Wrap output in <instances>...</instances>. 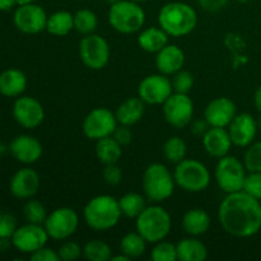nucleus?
I'll list each match as a JSON object with an SVG mask.
<instances>
[{"label": "nucleus", "instance_id": "obj_14", "mask_svg": "<svg viewBox=\"0 0 261 261\" xmlns=\"http://www.w3.org/2000/svg\"><path fill=\"white\" fill-rule=\"evenodd\" d=\"M166 121L175 127H185L193 120L194 103L188 94L172 93L163 103Z\"/></svg>", "mask_w": 261, "mask_h": 261}, {"label": "nucleus", "instance_id": "obj_11", "mask_svg": "<svg viewBox=\"0 0 261 261\" xmlns=\"http://www.w3.org/2000/svg\"><path fill=\"white\" fill-rule=\"evenodd\" d=\"M116 115L109 109L98 107L89 112L83 121V133L88 139L98 140L111 137L117 127Z\"/></svg>", "mask_w": 261, "mask_h": 261}, {"label": "nucleus", "instance_id": "obj_45", "mask_svg": "<svg viewBox=\"0 0 261 261\" xmlns=\"http://www.w3.org/2000/svg\"><path fill=\"white\" fill-rule=\"evenodd\" d=\"M199 5L208 12H218L226 7L228 0H198Z\"/></svg>", "mask_w": 261, "mask_h": 261}, {"label": "nucleus", "instance_id": "obj_50", "mask_svg": "<svg viewBox=\"0 0 261 261\" xmlns=\"http://www.w3.org/2000/svg\"><path fill=\"white\" fill-rule=\"evenodd\" d=\"M105 2L107 3V4H110V5H112V4H115V3H117V2H120V0H105Z\"/></svg>", "mask_w": 261, "mask_h": 261}, {"label": "nucleus", "instance_id": "obj_18", "mask_svg": "<svg viewBox=\"0 0 261 261\" xmlns=\"http://www.w3.org/2000/svg\"><path fill=\"white\" fill-rule=\"evenodd\" d=\"M10 193L18 199H30L40 189V176L35 170L24 167L18 170L10 178Z\"/></svg>", "mask_w": 261, "mask_h": 261}, {"label": "nucleus", "instance_id": "obj_38", "mask_svg": "<svg viewBox=\"0 0 261 261\" xmlns=\"http://www.w3.org/2000/svg\"><path fill=\"white\" fill-rule=\"evenodd\" d=\"M171 82H172L173 92L188 94L194 86V76L190 71L181 69L177 73L173 74V78Z\"/></svg>", "mask_w": 261, "mask_h": 261}, {"label": "nucleus", "instance_id": "obj_22", "mask_svg": "<svg viewBox=\"0 0 261 261\" xmlns=\"http://www.w3.org/2000/svg\"><path fill=\"white\" fill-rule=\"evenodd\" d=\"M185 54L176 45H167L158 51L155 56V66L158 71L165 75H173L184 68Z\"/></svg>", "mask_w": 261, "mask_h": 261}, {"label": "nucleus", "instance_id": "obj_26", "mask_svg": "<svg viewBox=\"0 0 261 261\" xmlns=\"http://www.w3.org/2000/svg\"><path fill=\"white\" fill-rule=\"evenodd\" d=\"M176 249H177V260L180 261H204L208 257L206 246L194 236L178 241Z\"/></svg>", "mask_w": 261, "mask_h": 261}, {"label": "nucleus", "instance_id": "obj_25", "mask_svg": "<svg viewBox=\"0 0 261 261\" xmlns=\"http://www.w3.org/2000/svg\"><path fill=\"white\" fill-rule=\"evenodd\" d=\"M181 224L189 236L198 237L206 233L211 227V217L204 209L194 208L184 214Z\"/></svg>", "mask_w": 261, "mask_h": 261}, {"label": "nucleus", "instance_id": "obj_13", "mask_svg": "<svg viewBox=\"0 0 261 261\" xmlns=\"http://www.w3.org/2000/svg\"><path fill=\"white\" fill-rule=\"evenodd\" d=\"M47 18V14L42 7L31 3V4L18 5L13 15V22L20 32L36 35L46 30Z\"/></svg>", "mask_w": 261, "mask_h": 261}, {"label": "nucleus", "instance_id": "obj_5", "mask_svg": "<svg viewBox=\"0 0 261 261\" xmlns=\"http://www.w3.org/2000/svg\"><path fill=\"white\" fill-rule=\"evenodd\" d=\"M109 22L117 32L130 35L142 30L145 23V13L139 3L120 0L110 5Z\"/></svg>", "mask_w": 261, "mask_h": 261}, {"label": "nucleus", "instance_id": "obj_52", "mask_svg": "<svg viewBox=\"0 0 261 261\" xmlns=\"http://www.w3.org/2000/svg\"><path fill=\"white\" fill-rule=\"evenodd\" d=\"M133 2H137V3H143V2H147V0H133Z\"/></svg>", "mask_w": 261, "mask_h": 261}, {"label": "nucleus", "instance_id": "obj_34", "mask_svg": "<svg viewBox=\"0 0 261 261\" xmlns=\"http://www.w3.org/2000/svg\"><path fill=\"white\" fill-rule=\"evenodd\" d=\"M98 19L96 13L89 9H81L74 14V30L82 35H91L96 31Z\"/></svg>", "mask_w": 261, "mask_h": 261}, {"label": "nucleus", "instance_id": "obj_29", "mask_svg": "<svg viewBox=\"0 0 261 261\" xmlns=\"http://www.w3.org/2000/svg\"><path fill=\"white\" fill-rule=\"evenodd\" d=\"M71 30H74V14H71L70 12L59 10L47 18L46 31L50 35L61 37L68 35Z\"/></svg>", "mask_w": 261, "mask_h": 261}, {"label": "nucleus", "instance_id": "obj_54", "mask_svg": "<svg viewBox=\"0 0 261 261\" xmlns=\"http://www.w3.org/2000/svg\"><path fill=\"white\" fill-rule=\"evenodd\" d=\"M0 218H2V213H0Z\"/></svg>", "mask_w": 261, "mask_h": 261}, {"label": "nucleus", "instance_id": "obj_30", "mask_svg": "<svg viewBox=\"0 0 261 261\" xmlns=\"http://www.w3.org/2000/svg\"><path fill=\"white\" fill-rule=\"evenodd\" d=\"M119 205L121 209L122 216L127 217V218H135L140 216L143 211L147 208L145 204V198L142 194L138 193H127L122 195L119 199Z\"/></svg>", "mask_w": 261, "mask_h": 261}, {"label": "nucleus", "instance_id": "obj_8", "mask_svg": "<svg viewBox=\"0 0 261 261\" xmlns=\"http://www.w3.org/2000/svg\"><path fill=\"white\" fill-rule=\"evenodd\" d=\"M246 171V167L241 161L227 154L219 158L214 176L219 189L226 194H232L244 190L245 180L247 176Z\"/></svg>", "mask_w": 261, "mask_h": 261}, {"label": "nucleus", "instance_id": "obj_36", "mask_svg": "<svg viewBox=\"0 0 261 261\" xmlns=\"http://www.w3.org/2000/svg\"><path fill=\"white\" fill-rule=\"evenodd\" d=\"M150 257L153 261H176L177 260L176 245L162 240V241L154 244Z\"/></svg>", "mask_w": 261, "mask_h": 261}, {"label": "nucleus", "instance_id": "obj_53", "mask_svg": "<svg viewBox=\"0 0 261 261\" xmlns=\"http://www.w3.org/2000/svg\"><path fill=\"white\" fill-rule=\"evenodd\" d=\"M0 247H2V239H0Z\"/></svg>", "mask_w": 261, "mask_h": 261}, {"label": "nucleus", "instance_id": "obj_43", "mask_svg": "<svg viewBox=\"0 0 261 261\" xmlns=\"http://www.w3.org/2000/svg\"><path fill=\"white\" fill-rule=\"evenodd\" d=\"M30 259L32 261H59L58 251H54L53 249H48V247H41L37 251L32 252L30 255Z\"/></svg>", "mask_w": 261, "mask_h": 261}, {"label": "nucleus", "instance_id": "obj_55", "mask_svg": "<svg viewBox=\"0 0 261 261\" xmlns=\"http://www.w3.org/2000/svg\"><path fill=\"white\" fill-rule=\"evenodd\" d=\"M260 125H261V121H260Z\"/></svg>", "mask_w": 261, "mask_h": 261}, {"label": "nucleus", "instance_id": "obj_32", "mask_svg": "<svg viewBox=\"0 0 261 261\" xmlns=\"http://www.w3.org/2000/svg\"><path fill=\"white\" fill-rule=\"evenodd\" d=\"M186 153H188V145H186L185 140L180 137L168 138L163 145V154H165L166 160L175 165L185 160Z\"/></svg>", "mask_w": 261, "mask_h": 261}, {"label": "nucleus", "instance_id": "obj_16", "mask_svg": "<svg viewBox=\"0 0 261 261\" xmlns=\"http://www.w3.org/2000/svg\"><path fill=\"white\" fill-rule=\"evenodd\" d=\"M14 120L25 129H35L42 124L45 111L40 102L30 96L18 97L13 103Z\"/></svg>", "mask_w": 261, "mask_h": 261}, {"label": "nucleus", "instance_id": "obj_37", "mask_svg": "<svg viewBox=\"0 0 261 261\" xmlns=\"http://www.w3.org/2000/svg\"><path fill=\"white\" fill-rule=\"evenodd\" d=\"M244 165L249 172H261V140L249 145L245 153Z\"/></svg>", "mask_w": 261, "mask_h": 261}, {"label": "nucleus", "instance_id": "obj_1", "mask_svg": "<svg viewBox=\"0 0 261 261\" xmlns=\"http://www.w3.org/2000/svg\"><path fill=\"white\" fill-rule=\"evenodd\" d=\"M221 226L239 239L251 237L261 229V203L246 191L227 194L218 208Z\"/></svg>", "mask_w": 261, "mask_h": 261}, {"label": "nucleus", "instance_id": "obj_3", "mask_svg": "<svg viewBox=\"0 0 261 261\" xmlns=\"http://www.w3.org/2000/svg\"><path fill=\"white\" fill-rule=\"evenodd\" d=\"M122 213L119 200L110 195H98L84 206L83 217L87 226L94 231H107L119 223Z\"/></svg>", "mask_w": 261, "mask_h": 261}, {"label": "nucleus", "instance_id": "obj_10", "mask_svg": "<svg viewBox=\"0 0 261 261\" xmlns=\"http://www.w3.org/2000/svg\"><path fill=\"white\" fill-rule=\"evenodd\" d=\"M79 55L87 68L99 70L110 60L109 42L99 35H86L79 43Z\"/></svg>", "mask_w": 261, "mask_h": 261}, {"label": "nucleus", "instance_id": "obj_6", "mask_svg": "<svg viewBox=\"0 0 261 261\" xmlns=\"http://www.w3.org/2000/svg\"><path fill=\"white\" fill-rule=\"evenodd\" d=\"M175 177L162 163H152L143 175V190L145 196L154 203L167 200L175 191Z\"/></svg>", "mask_w": 261, "mask_h": 261}, {"label": "nucleus", "instance_id": "obj_41", "mask_svg": "<svg viewBox=\"0 0 261 261\" xmlns=\"http://www.w3.org/2000/svg\"><path fill=\"white\" fill-rule=\"evenodd\" d=\"M17 228V219L13 214H2V218H0V239H12Z\"/></svg>", "mask_w": 261, "mask_h": 261}, {"label": "nucleus", "instance_id": "obj_12", "mask_svg": "<svg viewBox=\"0 0 261 261\" xmlns=\"http://www.w3.org/2000/svg\"><path fill=\"white\" fill-rule=\"evenodd\" d=\"M172 93V82L165 74L145 76L138 87V96L149 105H163Z\"/></svg>", "mask_w": 261, "mask_h": 261}, {"label": "nucleus", "instance_id": "obj_46", "mask_svg": "<svg viewBox=\"0 0 261 261\" xmlns=\"http://www.w3.org/2000/svg\"><path fill=\"white\" fill-rule=\"evenodd\" d=\"M17 4L15 0H0V12H8Z\"/></svg>", "mask_w": 261, "mask_h": 261}, {"label": "nucleus", "instance_id": "obj_40", "mask_svg": "<svg viewBox=\"0 0 261 261\" xmlns=\"http://www.w3.org/2000/svg\"><path fill=\"white\" fill-rule=\"evenodd\" d=\"M244 191L261 201V172H250L246 176Z\"/></svg>", "mask_w": 261, "mask_h": 261}, {"label": "nucleus", "instance_id": "obj_44", "mask_svg": "<svg viewBox=\"0 0 261 261\" xmlns=\"http://www.w3.org/2000/svg\"><path fill=\"white\" fill-rule=\"evenodd\" d=\"M112 137H114L115 139H116L117 142H119L120 144L122 145V147H124V145H127V144H130V143H132L133 133L130 132L129 126H125V125H120V126H117L116 129H115Z\"/></svg>", "mask_w": 261, "mask_h": 261}, {"label": "nucleus", "instance_id": "obj_21", "mask_svg": "<svg viewBox=\"0 0 261 261\" xmlns=\"http://www.w3.org/2000/svg\"><path fill=\"white\" fill-rule=\"evenodd\" d=\"M232 140L228 134V130L224 127H213L211 126L203 137V145L205 152L211 157L222 158L228 154L232 147Z\"/></svg>", "mask_w": 261, "mask_h": 261}, {"label": "nucleus", "instance_id": "obj_48", "mask_svg": "<svg viewBox=\"0 0 261 261\" xmlns=\"http://www.w3.org/2000/svg\"><path fill=\"white\" fill-rule=\"evenodd\" d=\"M132 259H129V257L126 256V255H124L121 252V255H117V256H111V261H129Z\"/></svg>", "mask_w": 261, "mask_h": 261}, {"label": "nucleus", "instance_id": "obj_19", "mask_svg": "<svg viewBox=\"0 0 261 261\" xmlns=\"http://www.w3.org/2000/svg\"><path fill=\"white\" fill-rule=\"evenodd\" d=\"M9 152L20 163L32 165L37 162L42 155V144L31 135H18L12 140Z\"/></svg>", "mask_w": 261, "mask_h": 261}, {"label": "nucleus", "instance_id": "obj_20", "mask_svg": "<svg viewBox=\"0 0 261 261\" xmlns=\"http://www.w3.org/2000/svg\"><path fill=\"white\" fill-rule=\"evenodd\" d=\"M256 121L250 114H240L228 125V134L237 147H249L256 137Z\"/></svg>", "mask_w": 261, "mask_h": 261}, {"label": "nucleus", "instance_id": "obj_39", "mask_svg": "<svg viewBox=\"0 0 261 261\" xmlns=\"http://www.w3.org/2000/svg\"><path fill=\"white\" fill-rule=\"evenodd\" d=\"M58 254L60 260L63 261H74L78 260L83 255V249L81 245L74 241H66L59 247Z\"/></svg>", "mask_w": 261, "mask_h": 261}, {"label": "nucleus", "instance_id": "obj_2", "mask_svg": "<svg viewBox=\"0 0 261 261\" xmlns=\"http://www.w3.org/2000/svg\"><path fill=\"white\" fill-rule=\"evenodd\" d=\"M198 23L195 9L186 3L173 2L163 5L158 14L160 27L172 37H181L193 32Z\"/></svg>", "mask_w": 261, "mask_h": 261}, {"label": "nucleus", "instance_id": "obj_28", "mask_svg": "<svg viewBox=\"0 0 261 261\" xmlns=\"http://www.w3.org/2000/svg\"><path fill=\"white\" fill-rule=\"evenodd\" d=\"M122 145L115 139L114 137H106L97 140L96 155L101 163L106 165H115L119 162L122 155Z\"/></svg>", "mask_w": 261, "mask_h": 261}, {"label": "nucleus", "instance_id": "obj_15", "mask_svg": "<svg viewBox=\"0 0 261 261\" xmlns=\"http://www.w3.org/2000/svg\"><path fill=\"white\" fill-rule=\"evenodd\" d=\"M50 239L42 224L27 223L18 227L12 237V244L18 251L23 254H32L43 247Z\"/></svg>", "mask_w": 261, "mask_h": 261}, {"label": "nucleus", "instance_id": "obj_47", "mask_svg": "<svg viewBox=\"0 0 261 261\" xmlns=\"http://www.w3.org/2000/svg\"><path fill=\"white\" fill-rule=\"evenodd\" d=\"M254 103H255V107H256L257 111L261 112V86L256 89V92H255Z\"/></svg>", "mask_w": 261, "mask_h": 261}, {"label": "nucleus", "instance_id": "obj_24", "mask_svg": "<svg viewBox=\"0 0 261 261\" xmlns=\"http://www.w3.org/2000/svg\"><path fill=\"white\" fill-rule=\"evenodd\" d=\"M27 87V76L15 68L7 69L0 74V93L5 97H19Z\"/></svg>", "mask_w": 261, "mask_h": 261}, {"label": "nucleus", "instance_id": "obj_23", "mask_svg": "<svg viewBox=\"0 0 261 261\" xmlns=\"http://www.w3.org/2000/svg\"><path fill=\"white\" fill-rule=\"evenodd\" d=\"M145 111V102L138 97H132L127 98L126 101L122 102L119 107H117L116 119L119 125H125V126H133L137 122L142 120L143 115Z\"/></svg>", "mask_w": 261, "mask_h": 261}, {"label": "nucleus", "instance_id": "obj_49", "mask_svg": "<svg viewBox=\"0 0 261 261\" xmlns=\"http://www.w3.org/2000/svg\"><path fill=\"white\" fill-rule=\"evenodd\" d=\"M17 2V5H25V4H31L33 3L35 0H15Z\"/></svg>", "mask_w": 261, "mask_h": 261}, {"label": "nucleus", "instance_id": "obj_35", "mask_svg": "<svg viewBox=\"0 0 261 261\" xmlns=\"http://www.w3.org/2000/svg\"><path fill=\"white\" fill-rule=\"evenodd\" d=\"M23 216L28 223L33 224H43L47 218L45 206L38 200H28L23 206Z\"/></svg>", "mask_w": 261, "mask_h": 261}, {"label": "nucleus", "instance_id": "obj_33", "mask_svg": "<svg viewBox=\"0 0 261 261\" xmlns=\"http://www.w3.org/2000/svg\"><path fill=\"white\" fill-rule=\"evenodd\" d=\"M83 255L89 261H109L111 260L112 250L102 240H92L83 247Z\"/></svg>", "mask_w": 261, "mask_h": 261}, {"label": "nucleus", "instance_id": "obj_31", "mask_svg": "<svg viewBox=\"0 0 261 261\" xmlns=\"http://www.w3.org/2000/svg\"><path fill=\"white\" fill-rule=\"evenodd\" d=\"M145 246H147V241L139 232H129L122 237L120 250L129 259H137L144 254Z\"/></svg>", "mask_w": 261, "mask_h": 261}, {"label": "nucleus", "instance_id": "obj_42", "mask_svg": "<svg viewBox=\"0 0 261 261\" xmlns=\"http://www.w3.org/2000/svg\"><path fill=\"white\" fill-rule=\"evenodd\" d=\"M103 180L107 185L111 186H116L121 182L122 171L117 166V163H115V165H106L103 171Z\"/></svg>", "mask_w": 261, "mask_h": 261}, {"label": "nucleus", "instance_id": "obj_17", "mask_svg": "<svg viewBox=\"0 0 261 261\" xmlns=\"http://www.w3.org/2000/svg\"><path fill=\"white\" fill-rule=\"evenodd\" d=\"M236 105L227 97H219L209 102L204 111V119L209 126L227 127L236 116Z\"/></svg>", "mask_w": 261, "mask_h": 261}, {"label": "nucleus", "instance_id": "obj_7", "mask_svg": "<svg viewBox=\"0 0 261 261\" xmlns=\"http://www.w3.org/2000/svg\"><path fill=\"white\" fill-rule=\"evenodd\" d=\"M176 185L188 193H200L211 184V172L205 165L196 160H182L173 172Z\"/></svg>", "mask_w": 261, "mask_h": 261}, {"label": "nucleus", "instance_id": "obj_4", "mask_svg": "<svg viewBox=\"0 0 261 261\" xmlns=\"http://www.w3.org/2000/svg\"><path fill=\"white\" fill-rule=\"evenodd\" d=\"M135 227L145 241L157 244L168 236L172 227V219L170 213L162 206H147L137 218Z\"/></svg>", "mask_w": 261, "mask_h": 261}, {"label": "nucleus", "instance_id": "obj_27", "mask_svg": "<svg viewBox=\"0 0 261 261\" xmlns=\"http://www.w3.org/2000/svg\"><path fill=\"white\" fill-rule=\"evenodd\" d=\"M138 43L142 50L157 54L168 45V35L161 27H149L140 32Z\"/></svg>", "mask_w": 261, "mask_h": 261}, {"label": "nucleus", "instance_id": "obj_56", "mask_svg": "<svg viewBox=\"0 0 261 261\" xmlns=\"http://www.w3.org/2000/svg\"><path fill=\"white\" fill-rule=\"evenodd\" d=\"M84 2H86V0H84Z\"/></svg>", "mask_w": 261, "mask_h": 261}, {"label": "nucleus", "instance_id": "obj_51", "mask_svg": "<svg viewBox=\"0 0 261 261\" xmlns=\"http://www.w3.org/2000/svg\"><path fill=\"white\" fill-rule=\"evenodd\" d=\"M234 2H237V3H247V2H250V0H234Z\"/></svg>", "mask_w": 261, "mask_h": 261}, {"label": "nucleus", "instance_id": "obj_9", "mask_svg": "<svg viewBox=\"0 0 261 261\" xmlns=\"http://www.w3.org/2000/svg\"><path fill=\"white\" fill-rule=\"evenodd\" d=\"M79 226V217L74 209L69 206H61L51 212L46 218L43 227L48 237L58 241L68 240L75 233Z\"/></svg>", "mask_w": 261, "mask_h": 261}]
</instances>
